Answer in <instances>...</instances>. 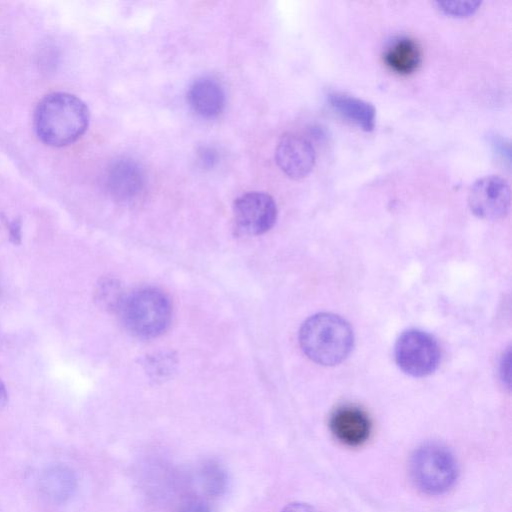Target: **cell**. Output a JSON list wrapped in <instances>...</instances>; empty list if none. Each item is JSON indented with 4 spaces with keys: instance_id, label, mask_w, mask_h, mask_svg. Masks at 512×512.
Returning <instances> with one entry per match:
<instances>
[{
    "instance_id": "obj_10",
    "label": "cell",
    "mask_w": 512,
    "mask_h": 512,
    "mask_svg": "<svg viewBox=\"0 0 512 512\" xmlns=\"http://www.w3.org/2000/svg\"><path fill=\"white\" fill-rule=\"evenodd\" d=\"M144 182L142 168L130 159L114 162L106 177L109 193L120 201H129L137 197L144 187Z\"/></svg>"
},
{
    "instance_id": "obj_16",
    "label": "cell",
    "mask_w": 512,
    "mask_h": 512,
    "mask_svg": "<svg viewBox=\"0 0 512 512\" xmlns=\"http://www.w3.org/2000/svg\"><path fill=\"white\" fill-rule=\"evenodd\" d=\"M45 483V489L52 497L63 498L72 491L74 478L65 469H54L48 473Z\"/></svg>"
},
{
    "instance_id": "obj_21",
    "label": "cell",
    "mask_w": 512,
    "mask_h": 512,
    "mask_svg": "<svg viewBox=\"0 0 512 512\" xmlns=\"http://www.w3.org/2000/svg\"><path fill=\"white\" fill-rule=\"evenodd\" d=\"M7 399H8V395H7L6 387H5L4 383L2 382V380L0 379V411L6 405Z\"/></svg>"
},
{
    "instance_id": "obj_15",
    "label": "cell",
    "mask_w": 512,
    "mask_h": 512,
    "mask_svg": "<svg viewBox=\"0 0 512 512\" xmlns=\"http://www.w3.org/2000/svg\"><path fill=\"white\" fill-rule=\"evenodd\" d=\"M95 296L101 307L118 312L125 293H123L122 286L116 279L103 278L97 285Z\"/></svg>"
},
{
    "instance_id": "obj_9",
    "label": "cell",
    "mask_w": 512,
    "mask_h": 512,
    "mask_svg": "<svg viewBox=\"0 0 512 512\" xmlns=\"http://www.w3.org/2000/svg\"><path fill=\"white\" fill-rule=\"evenodd\" d=\"M371 428L368 415L357 406H341L330 417L333 435L339 442L349 447L363 445L370 437Z\"/></svg>"
},
{
    "instance_id": "obj_13",
    "label": "cell",
    "mask_w": 512,
    "mask_h": 512,
    "mask_svg": "<svg viewBox=\"0 0 512 512\" xmlns=\"http://www.w3.org/2000/svg\"><path fill=\"white\" fill-rule=\"evenodd\" d=\"M421 60L422 52L418 42L406 36L395 39L383 54L384 64L391 71L402 76L415 72Z\"/></svg>"
},
{
    "instance_id": "obj_1",
    "label": "cell",
    "mask_w": 512,
    "mask_h": 512,
    "mask_svg": "<svg viewBox=\"0 0 512 512\" xmlns=\"http://www.w3.org/2000/svg\"><path fill=\"white\" fill-rule=\"evenodd\" d=\"M89 111L85 103L70 93L54 92L37 105L34 127L39 139L52 147L77 141L86 131Z\"/></svg>"
},
{
    "instance_id": "obj_18",
    "label": "cell",
    "mask_w": 512,
    "mask_h": 512,
    "mask_svg": "<svg viewBox=\"0 0 512 512\" xmlns=\"http://www.w3.org/2000/svg\"><path fill=\"white\" fill-rule=\"evenodd\" d=\"M176 512H211L205 502L196 497H189L181 502Z\"/></svg>"
},
{
    "instance_id": "obj_2",
    "label": "cell",
    "mask_w": 512,
    "mask_h": 512,
    "mask_svg": "<svg viewBox=\"0 0 512 512\" xmlns=\"http://www.w3.org/2000/svg\"><path fill=\"white\" fill-rule=\"evenodd\" d=\"M354 343L353 330L340 316L315 314L302 324L299 344L304 354L315 363L332 366L344 361Z\"/></svg>"
},
{
    "instance_id": "obj_8",
    "label": "cell",
    "mask_w": 512,
    "mask_h": 512,
    "mask_svg": "<svg viewBox=\"0 0 512 512\" xmlns=\"http://www.w3.org/2000/svg\"><path fill=\"white\" fill-rule=\"evenodd\" d=\"M315 159L314 147L302 136L286 134L276 146V163L282 172L292 179L306 177L312 171Z\"/></svg>"
},
{
    "instance_id": "obj_3",
    "label": "cell",
    "mask_w": 512,
    "mask_h": 512,
    "mask_svg": "<svg viewBox=\"0 0 512 512\" xmlns=\"http://www.w3.org/2000/svg\"><path fill=\"white\" fill-rule=\"evenodd\" d=\"M172 311L171 300L165 292L155 287H142L125 294L117 313L130 333L147 339L168 329Z\"/></svg>"
},
{
    "instance_id": "obj_11",
    "label": "cell",
    "mask_w": 512,
    "mask_h": 512,
    "mask_svg": "<svg viewBox=\"0 0 512 512\" xmlns=\"http://www.w3.org/2000/svg\"><path fill=\"white\" fill-rule=\"evenodd\" d=\"M187 98L192 110L204 118L219 115L225 104L223 88L218 81L209 77L195 80L188 90Z\"/></svg>"
},
{
    "instance_id": "obj_17",
    "label": "cell",
    "mask_w": 512,
    "mask_h": 512,
    "mask_svg": "<svg viewBox=\"0 0 512 512\" xmlns=\"http://www.w3.org/2000/svg\"><path fill=\"white\" fill-rule=\"evenodd\" d=\"M436 5L444 14L452 17H468L473 15L481 5L477 1H438Z\"/></svg>"
},
{
    "instance_id": "obj_7",
    "label": "cell",
    "mask_w": 512,
    "mask_h": 512,
    "mask_svg": "<svg viewBox=\"0 0 512 512\" xmlns=\"http://www.w3.org/2000/svg\"><path fill=\"white\" fill-rule=\"evenodd\" d=\"M510 204L509 183L499 175H487L477 179L468 193L470 210L484 220H498L505 217Z\"/></svg>"
},
{
    "instance_id": "obj_20",
    "label": "cell",
    "mask_w": 512,
    "mask_h": 512,
    "mask_svg": "<svg viewBox=\"0 0 512 512\" xmlns=\"http://www.w3.org/2000/svg\"><path fill=\"white\" fill-rule=\"evenodd\" d=\"M500 374L503 381H506L508 384L510 382V350L507 351L502 357L501 365H500Z\"/></svg>"
},
{
    "instance_id": "obj_12",
    "label": "cell",
    "mask_w": 512,
    "mask_h": 512,
    "mask_svg": "<svg viewBox=\"0 0 512 512\" xmlns=\"http://www.w3.org/2000/svg\"><path fill=\"white\" fill-rule=\"evenodd\" d=\"M328 100L333 110L343 118L366 132L374 130L376 109L371 103L341 92L330 93Z\"/></svg>"
},
{
    "instance_id": "obj_5",
    "label": "cell",
    "mask_w": 512,
    "mask_h": 512,
    "mask_svg": "<svg viewBox=\"0 0 512 512\" xmlns=\"http://www.w3.org/2000/svg\"><path fill=\"white\" fill-rule=\"evenodd\" d=\"M394 355L399 368L413 377H424L433 373L441 357L435 338L418 329L406 330L398 337Z\"/></svg>"
},
{
    "instance_id": "obj_14",
    "label": "cell",
    "mask_w": 512,
    "mask_h": 512,
    "mask_svg": "<svg viewBox=\"0 0 512 512\" xmlns=\"http://www.w3.org/2000/svg\"><path fill=\"white\" fill-rule=\"evenodd\" d=\"M200 486L209 497L221 496L227 487V474L223 466L215 460L201 464L198 472Z\"/></svg>"
},
{
    "instance_id": "obj_19",
    "label": "cell",
    "mask_w": 512,
    "mask_h": 512,
    "mask_svg": "<svg viewBox=\"0 0 512 512\" xmlns=\"http://www.w3.org/2000/svg\"><path fill=\"white\" fill-rule=\"evenodd\" d=\"M281 512H318L314 507L300 502L290 503Z\"/></svg>"
},
{
    "instance_id": "obj_6",
    "label": "cell",
    "mask_w": 512,
    "mask_h": 512,
    "mask_svg": "<svg viewBox=\"0 0 512 512\" xmlns=\"http://www.w3.org/2000/svg\"><path fill=\"white\" fill-rule=\"evenodd\" d=\"M277 219V206L266 193L248 192L233 204L235 228L244 235H261L269 231Z\"/></svg>"
},
{
    "instance_id": "obj_4",
    "label": "cell",
    "mask_w": 512,
    "mask_h": 512,
    "mask_svg": "<svg viewBox=\"0 0 512 512\" xmlns=\"http://www.w3.org/2000/svg\"><path fill=\"white\" fill-rule=\"evenodd\" d=\"M410 475L416 487L422 492L438 495L453 486L458 468L449 450L438 444H426L412 455Z\"/></svg>"
}]
</instances>
